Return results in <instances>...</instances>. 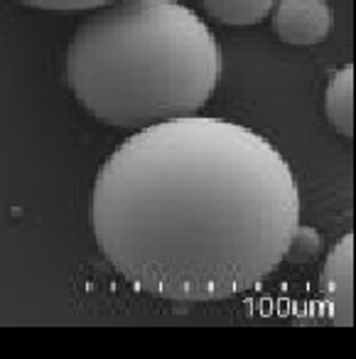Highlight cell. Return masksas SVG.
<instances>
[{
  "label": "cell",
  "instance_id": "obj_1",
  "mask_svg": "<svg viewBox=\"0 0 356 359\" xmlns=\"http://www.w3.org/2000/svg\"><path fill=\"white\" fill-rule=\"evenodd\" d=\"M91 229L138 293L219 303L251 293L292 251L300 190L290 163L248 126L189 116L130 135L91 192Z\"/></svg>",
  "mask_w": 356,
  "mask_h": 359
},
{
  "label": "cell",
  "instance_id": "obj_2",
  "mask_svg": "<svg viewBox=\"0 0 356 359\" xmlns=\"http://www.w3.org/2000/svg\"><path fill=\"white\" fill-rule=\"evenodd\" d=\"M221 76L207 22L177 0H118L86 18L67 50L71 94L94 118L150 128L197 116Z\"/></svg>",
  "mask_w": 356,
  "mask_h": 359
},
{
  "label": "cell",
  "instance_id": "obj_3",
  "mask_svg": "<svg viewBox=\"0 0 356 359\" xmlns=\"http://www.w3.org/2000/svg\"><path fill=\"white\" fill-rule=\"evenodd\" d=\"M322 303L334 325L354 320V236L346 234L331 246L322 266Z\"/></svg>",
  "mask_w": 356,
  "mask_h": 359
},
{
  "label": "cell",
  "instance_id": "obj_4",
  "mask_svg": "<svg viewBox=\"0 0 356 359\" xmlns=\"http://www.w3.org/2000/svg\"><path fill=\"white\" fill-rule=\"evenodd\" d=\"M334 15L327 0H278L273 30L285 45L312 47L331 32Z\"/></svg>",
  "mask_w": 356,
  "mask_h": 359
},
{
  "label": "cell",
  "instance_id": "obj_5",
  "mask_svg": "<svg viewBox=\"0 0 356 359\" xmlns=\"http://www.w3.org/2000/svg\"><path fill=\"white\" fill-rule=\"evenodd\" d=\"M324 114L336 133L354 135V67L344 65L329 76L324 89Z\"/></svg>",
  "mask_w": 356,
  "mask_h": 359
},
{
  "label": "cell",
  "instance_id": "obj_6",
  "mask_svg": "<svg viewBox=\"0 0 356 359\" xmlns=\"http://www.w3.org/2000/svg\"><path fill=\"white\" fill-rule=\"evenodd\" d=\"M209 15L224 25H256L273 13L278 0H202Z\"/></svg>",
  "mask_w": 356,
  "mask_h": 359
},
{
  "label": "cell",
  "instance_id": "obj_7",
  "mask_svg": "<svg viewBox=\"0 0 356 359\" xmlns=\"http://www.w3.org/2000/svg\"><path fill=\"white\" fill-rule=\"evenodd\" d=\"M30 8L40 11H91V8H104L118 0H18Z\"/></svg>",
  "mask_w": 356,
  "mask_h": 359
}]
</instances>
